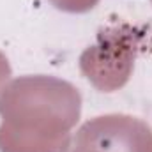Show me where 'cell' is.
<instances>
[{"label": "cell", "mask_w": 152, "mask_h": 152, "mask_svg": "<svg viewBox=\"0 0 152 152\" xmlns=\"http://www.w3.org/2000/svg\"><path fill=\"white\" fill-rule=\"evenodd\" d=\"M80 104L78 90L58 78L12 80L0 94V152H62Z\"/></svg>", "instance_id": "cell-1"}, {"label": "cell", "mask_w": 152, "mask_h": 152, "mask_svg": "<svg viewBox=\"0 0 152 152\" xmlns=\"http://www.w3.org/2000/svg\"><path fill=\"white\" fill-rule=\"evenodd\" d=\"M62 152H152V129L131 115L94 117L67 136Z\"/></svg>", "instance_id": "cell-2"}, {"label": "cell", "mask_w": 152, "mask_h": 152, "mask_svg": "<svg viewBox=\"0 0 152 152\" xmlns=\"http://www.w3.org/2000/svg\"><path fill=\"white\" fill-rule=\"evenodd\" d=\"M58 9L71 11V12H83L96 5L97 0H51Z\"/></svg>", "instance_id": "cell-3"}, {"label": "cell", "mask_w": 152, "mask_h": 152, "mask_svg": "<svg viewBox=\"0 0 152 152\" xmlns=\"http://www.w3.org/2000/svg\"><path fill=\"white\" fill-rule=\"evenodd\" d=\"M11 75V69L7 66V60L0 55V85L4 83V80H7V76Z\"/></svg>", "instance_id": "cell-4"}]
</instances>
